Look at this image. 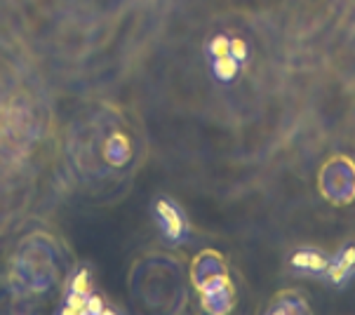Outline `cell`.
I'll use <instances>...</instances> for the list:
<instances>
[{"label": "cell", "mask_w": 355, "mask_h": 315, "mask_svg": "<svg viewBox=\"0 0 355 315\" xmlns=\"http://www.w3.org/2000/svg\"><path fill=\"white\" fill-rule=\"evenodd\" d=\"M130 155V144L125 137H113L111 142H108L106 146V158L111 162H116V165H123L125 160H128Z\"/></svg>", "instance_id": "7a4b0ae2"}, {"label": "cell", "mask_w": 355, "mask_h": 315, "mask_svg": "<svg viewBox=\"0 0 355 315\" xmlns=\"http://www.w3.org/2000/svg\"><path fill=\"white\" fill-rule=\"evenodd\" d=\"M155 212H158V219L162 223V228H165V233L170 235V238H179V235H182V226H184L182 214H179L167 200H160V203L155 205Z\"/></svg>", "instance_id": "6da1fadb"}]
</instances>
